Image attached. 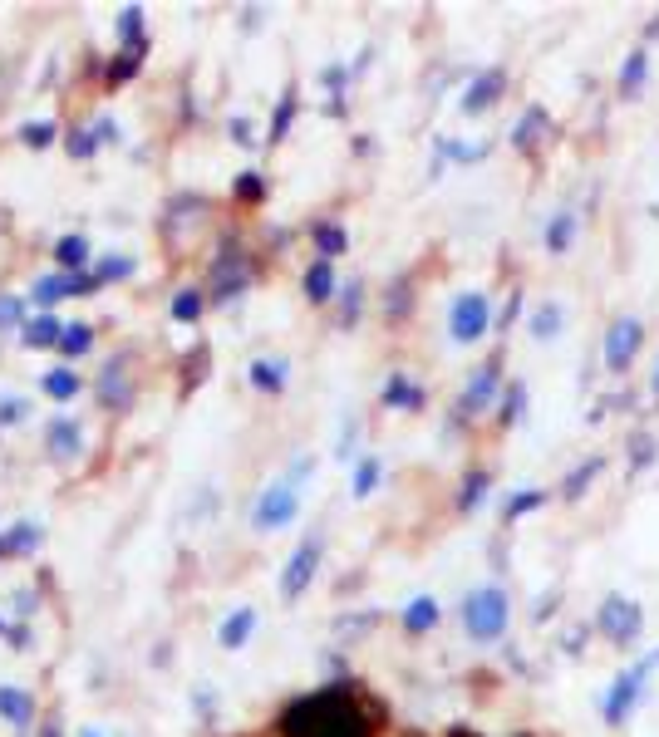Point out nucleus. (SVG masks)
Segmentation results:
<instances>
[{"label":"nucleus","instance_id":"obj_1","mask_svg":"<svg viewBox=\"0 0 659 737\" xmlns=\"http://www.w3.org/2000/svg\"><path fill=\"white\" fill-rule=\"evenodd\" d=\"M276 733L281 737H374V728H369V713L350 698V688L330 683L320 693L296 698L291 708H281Z\"/></svg>","mask_w":659,"mask_h":737},{"label":"nucleus","instance_id":"obj_2","mask_svg":"<svg viewBox=\"0 0 659 737\" xmlns=\"http://www.w3.org/2000/svg\"><path fill=\"white\" fill-rule=\"evenodd\" d=\"M251 281H256L251 256L241 251L237 236H222V246H217V256H212V266H207V300H212V305H232L237 295H246Z\"/></svg>","mask_w":659,"mask_h":737},{"label":"nucleus","instance_id":"obj_3","mask_svg":"<svg viewBox=\"0 0 659 737\" xmlns=\"http://www.w3.org/2000/svg\"><path fill=\"white\" fill-rule=\"evenodd\" d=\"M310 472V462H300L296 472H286L281 482H271L261 497H256V507H251V526L256 531H281V526H291L300 511V477Z\"/></svg>","mask_w":659,"mask_h":737},{"label":"nucleus","instance_id":"obj_4","mask_svg":"<svg viewBox=\"0 0 659 737\" xmlns=\"http://www.w3.org/2000/svg\"><path fill=\"white\" fill-rule=\"evenodd\" d=\"M128 364H133L128 349H119V354L104 359V369H99V379H94V403H99V408H109V413H128V408H133L138 389H133Z\"/></svg>","mask_w":659,"mask_h":737},{"label":"nucleus","instance_id":"obj_5","mask_svg":"<svg viewBox=\"0 0 659 737\" xmlns=\"http://www.w3.org/2000/svg\"><path fill=\"white\" fill-rule=\"evenodd\" d=\"M463 624H468V634H473L478 644H492V639L507 629V595H502L497 585L473 590L468 605H463Z\"/></svg>","mask_w":659,"mask_h":737},{"label":"nucleus","instance_id":"obj_6","mask_svg":"<svg viewBox=\"0 0 659 737\" xmlns=\"http://www.w3.org/2000/svg\"><path fill=\"white\" fill-rule=\"evenodd\" d=\"M320 556H325V536L310 531L296 546V556L286 561V570H281V595H286V600H300V595L310 590V580H315V570H320Z\"/></svg>","mask_w":659,"mask_h":737},{"label":"nucleus","instance_id":"obj_7","mask_svg":"<svg viewBox=\"0 0 659 737\" xmlns=\"http://www.w3.org/2000/svg\"><path fill=\"white\" fill-rule=\"evenodd\" d=\"M99 281H94V271H50V276H40V281L30 285V300L40 305V310H55L60 300H74V295H94Z\"/></svg>","mask_w":659,"mask_h":737},{"label":"nucleus","instance_id":"obj_8","mask_svg":"<svg viewBox=\"0 0 659 737\" xmlns=\"http://www.w3.org/2000/svg\"><path fill=\"white\" fill-rule=\"evenodd\" d=\"M45 448H50V457H60V462H74V457L84 453V423L69 418V413H55L45 423Z\"/></svg>","mask_w":659,"mask_h":737},{"label":"nucleus","instance_id":"obj_9","mask_svg":"<svg viewBox=\"0 0 659 737\" xmlns=\"http://www.w3.org/2000/svg\"><path fill=\"white\" fill-rule=\"evenodd\" d=\"M448 330H453V340L473 344L487 335V300L482 295H458V305H453V315H448Z\"/></svg>","mask_w":659,"mask_h":737},{"label":"nucleus","instance_id":"obj_10","mask_svg":"<svg viewBox=\"0 0 659 737\" xmlns=\"http://www.w3.org/2000/svg\"><path fill=\"white\" fill-rule=\"evenodd\" d=\"M64 330H69V325H64L55 310H40V315H30V320H25L20 344H25V349H60Z\"/></svg>","mask_w":659,"mask_h":737},{"label":"nucleus","instance_id":"obj_11","mask_svg":"<svg viewBox=\"0 0 659 737\" xmlns=\"http://www.w3.org/2000/svg\"><path fill=\"white\" fill-rule=\"evenodd\" d=\"M0 718H5L15 733H30V723H35V698H30V688L0 683Z\"/></svg>","mask_w":659,"mask_h":737},{"label":"nucleus","instance_id":"obj_12","mask_svg":"<svg viewBox=\"0 0 659 737\" xmlns=\"http://www.w3.org/2000/svg\"><path fill=\"white\" fill-rule=\"evenodd\" d=\"M246 379H251V389H261V394H281V389L291 384V364H286V359H251V364H246Z\"/></svg>","mask_w":659,"mask_h":737},{"label":"nucleus","instance_id":"obj_13","mask_svg":"<svg viewBox=\"0 0 659 737\" xmlns=\"http://www.w3.org/2000/svg\"><path fill=\"white\" fill-rule=\"evenodd\" d=\"M256 624H261V615H256L251 605H237L227 620L217 624V644H222V649H241V644L256 634Z\"/></svg>","mask_w":659,"mask_h":737},{"label":"nucleus","instance_id":"obj_14","mask_svg":"<svg viewBox=\"0 0 659 737\" xmlns=\"http://www.w3.org/2000/svg\"><path fill=\"white\" fill-rule=\"evenodd\" d=\"M635 349H640V325H635V320H620V325L610 330V340H605L610 369H625V364L635 359Z\"/></svg>","mask_w":659,"mask_h":737},{"label":"nucleus","instance_id":"obj_15","mask_svg":"<svg viewBox=\"0 0 659 737\" xmlns=\"http://www.w3.org/2000/svg\"><path fill=\"white\" fill-rule=\"evenodd\" d=\"M5 556H35L40 546H45V526L40 521H15V526H5Z\"/></svg>","mask_w":659,"mask_h":737},{"label":"nucleus","instance_id":"obj_16","mask_svg":"<svg viewBox=\"0 0 659 737\" xmlns=\"http://www.w3.org/2000/svg\"><path fill=\"white\" fill-rule=\"evenodd\" d=\"M335 261H315L310 271H305V300L310 305H330L335 300Z\"/></svg>","mask_w":659,"mask_h":737},{"label":"nucleus","instance_id":"obj_17","mask_svg":"<svg viewBox=\"0 0 659 737\" xmlns=\"http://www.w3.org/2000/svg\"><path fill=\"white\" fill-rule=\"evenodd\" d=\"M600 624H605L620 644H630V639L640 634V615H635V605H625V600H610L605 615H600Z\"/></svg>","mask_w":659,"mask_h":737},{"label":"nucleus","instance_id":"obj_18","mask_svg":"<svg viewBox=\"0 0 659 737\" xmlns=\"http://www.w3.org/2000/svg\"><path fill=\"white\" fill-rule=\"evenodd\" d=\"M40 389L55 398V403H69V398H79L84 384H79V374H74L69 364H55V369H45V374H40Z\"/></svg>","mask_w":659,"mask_h":737},{"label":"nucleus","instance_id":"obj_19","mask_svg":"<svg viewBox=\"0 0 659 737\" xmlns=\"http://www.w3.org/2000/svg\"><path fill=\"white\" fill-rule=\"evenodd\" d=\"M89 241L79 236V231H69V236H60L55 241V261H60V271H89Z\"/></svg>","mask_w":659,"mask_h":737},{"label":"nucleus","instance_id":"obj_20","mask_svg":"<svg viewBox=\"0 0 659 737\" xmlns=\"http://www.w3.org/2000/svg\"><path fill=\"white\" fill-rule=\"evenodd\" d=\"M645 669H650V664H640L635 674H625V679H620V688L610 693V703H605V718H610V723H620V718L630 713V703H635V693H640V679H645Z\"/></svg>","mask_w":659,"mask_h":737},{"label":"nucleus","instance_id":"obj_21","mask_svg":"<svg viewBox=\"0 0 659 737\" xmlns=\"http://www.w3.org/2000/svg\"><path fill=\"white\" fill-rule=\"evenodd\" d=\"M492 394H497V364H482L478 379H473L468 394H463V413H482V408L492 403Z\"/></svg>","mask_w":659,"mask_h":737},{"label":"nucleus","instance_id":"obj_22","mask_svg":"<svg viewBox=\"0 0 659 737\" xmlns=\"http://www.w3.org/2000/svg\"><path fill=\"white\" fill-rule=\"evenodd\" d=\"M99 148H104V138H99V128H89V123H79V128L64 133V153H69L74 163H89Z\"/></svg>","mask_w":659,"mask_h":737},{"label":"nucleus","instance_id":"obj_23","mask_svg":"<svg viewBox=\"0 0 659 737\" xmlns=\"http://www.w3.org/2000/svg\"><path fill=\"white\" fill-rule=\"evenodd\" d=\"M202 305H207V290L182 285L178 295H173V320H178V325H197V320H202Z\"/></svg>","mask_w":659,"mask_h":737},{"label":"nucleus","instance_id":"obj_24","mask_svg":"<svg viewBox=\"0 0 659 737\" xmlns=\"http://www.w3.org/2000/svg\"><path fill=\"white\" fill-rule=\"evenodd\" d=\"M143 55H148V45H138V50H119V55H114V64L104 69V79H109L114 89H119V84H128V79L143 69Z\"/></svg>","mask_w":659,"mask_h":737},{"label":"nucleus","instance_id":"obj_25","mask_svg":"<svg viewBox=\"0 0 659 737\" xmlns=\"http://www.w3.org/2000/svg\"><path fill=\"white\" fill-rule=\"evenodd\" d=\"M55 138H64L55 118H30V123H20V143H25V148H50Z\"/></svg>","mask_w":659,"mask_h":737},{"label":"nucleus","instance_id":"obj_26","mask_svg":"<svg viewBox=\"0 0 659 737\" xmlns=\"http://www.w3.org/2000/svg\"><path fill=\"white\" fill-rule=\"evenodd\" d=\"M384 403H389V408H423V389H414L404 374H394V379L384 384Z\"/></svg>","mask_w":659,"mask_h":737},{"label":"nucleus","instance_id":"obj_27","mask_svg":"<svg viewBox=\"0 0 659 737\" xmlns=\"http://www.w3.org/2000/svg\"><path fill=\"white\" fill-rule=\"evenodd\" d=\"M497 94H502V74H482L478 84L468 89V99H463V109H468V114H482V109H487V104H492Z\"/></svg>","mask_w":659,"mask_h":737},{"label":"nucleus","instance_id":"obj_28","mask_svg":"<svg viewBox=\"0 0 659 737\" xmlns=\"http://www.w3.org/2000/svg\"><path fill=\"white\" fill-rule=\"evenodd\" d=\"M89 349H94V325H84V320H74V325L64 330L60 354H64V359H79V354H89Z\"/></svg>","mask_w":659,"mask_h":737},{"label":"nucleus","instance_id":"obj_29","mask_svg":"<svg viewBox=\"0 0 659 737\" xmlns=\"http://www.w3.org/2000/svg\"><path fill=\"white\" fill-rule=\"evenodd\" d=\"M119 40H123V50H138L143 45V5H123L119 10Z\"/></svg>","mask_w":659,"mask_h":737},{"label":"nucleus","instance_id":"obj_30","mask_svg":"<svg viewBox=\"0 0 659 737\" xmlns=\"http://www.w3.org/2000/svg\"><path fill=\"white\" fill-rule=\"evenodd\" d=\"M433 624H438V605H433L428 595H419V600L404 610V629H409V634H423V629H433Z\"/></svg>","mask_w":659,"mask_h":737},{"label":"nucleus","instance_id":"obj_31","mask_svg":"<svg viewBox=\"0 0 659 737\" xmlns=\"http://www.w3.org/2000/svg\"><path fill=\"white\" fill-rule=\"evenodd\" d=\"M315 236V251H320V261H335L340 251H345V231L335 227V222H320V227L310 231Z\"/></svg>","mask_w":659,"mask_h":737},{"label":"nucleus","instance_id":"obj_32","mask_svg":"<svg viewBox=\"0 0 659 737\" xmlns=\"http://www.w3.org/2000/svg\"><path fill=\"white\" fill-rule=\"evenodd\" d=\"M296 89H291V94H286V99H281V104H276V118H271V133H266V143H281V138H286V133H291V123H296Z\"/></svg>","mask_w":659,"mask_h":737},{"label":"nucleus","instance_id":"obj_33","mask_svg":"<svg viewBox=\"0 0 659 737\" xmlns=\"http://www.w3.org/2000/svg\"><path fill=\"white\" fill-rule=\"evenodd\" d=\"M128 276H133V256H119V251H114V256H104V261L94 266V281H99V285L128 281Z\"/></svg>","mask_w":659,"mask_h":737},{"label":"nucleus","instance_id":"obj_34","mask_svg":"<svg viewBox=\"0 0 659 737\" xmlns=\"http://www.w3.org/2000/svg\"><path fill=\"white\" fill-rule=\"evenodd\" d=\"M30 418V398L25 394H0V428H15Z\"/></svg>","mask_w":659,"mask_h":737},{"label":"nucleus","instance_id":"obj_35","mask_svg":"<svg viewBox=\"0 0 659 737\" xmlns=\"http://www.w3.org/2000/svg\"><path fill=\"white\" fill-rule=\"evenodd\" d=\"M25 320H30L25 315V300L20 295H0V335L5 330H25Z\"/></svg>","mask_w":659,"mask_h":737},{"label":"nucleus","instance_id":"obj_36","mask_svg":"<svg viewBox=\"0 0 659 737\" xmlns=\"http://www.w3.org/2000/svg\"><path fill=\"white\" fill-rule=\"evenodd\" d=\"M374 487H379V457H364L355 467V497H369Z\"/></svg>","mask_w":659,"mask_h":737},{"label":"nucleus","instance_id":"obj_37","mask_svg":"<svg viewBox=\"0 0 659 737\" xmlns=\"http://www.w3.org/2000/svg\"><path fill=\"white\" fill-rule=\"evenodd\" d=\"M35 605H40V590H35V585H20V590L10 595V610H15V620H30V615H35Z\"/></svg>","mask_w":659,"mask_h":737},{"label":"nucleus","instance_id":"obj_38","mask_svg":"<svg viewBox=\"0 0 659 737\" xmlns=\"http://www.w3.org/2000/svg\"><path fill=\"white\" fill-rule=\"evenodd\" d=\"M237 197L241 202H261V197H266V182H261V172L256 168H246L237 177Z\"/></svg>","mask_w":659,"mask_h":737},{"label":"nucleus","instance_id":"obj_39","mask_svg":"<svg viewBox=\"0 0 659 737\" xmlns=\"http://www.w3.org/2000/svg\"><path fill=\"white\" fill-rule=\"evenodd\" d=\"M556 325H561V310H556V305H541L537 315H532V335H541V340H551Z\"/></svg>","mask_w":659,"mask_h":737},{"label":"nucleus","instance_id":"obj_40","mask_svg":"<svg viewBox=\"0 0 659 737\" xmlns=\"http://www.w3.org/2000/svg\"><path fill=\"white\" fill-rule=\"evenodd\" d=\"M482 492H487V477H482V472H473V477L463 482V497H458V507H463V511H473V507L482 502Z\"/></svg>","mask_w":659,"mask_h":737},{"label":"nucleus","instance_id":"obj_41","mask_svg":"<svg viewBox=\"0 0 659 737\" xmlns=\"http://www.w3.org/2000/svg\"><path fill=\"white\" fill-rule=\"evenodd\" d=\"M5 639H10V649H15V654H25V649L35 644V634H30V624H25V620H20V624H5Z\"/></svg>","mask_w":659,"mask_h":737},{"label":"nucleus","instance_id":"obj_42","mask_svg":"<svg viewBox=\"0 0 659 737\" xmlns=\"http://www.w3.org/2000/svg\"><path fill=\"white\" fill-rule=\"evenodd\" d=\"M571 222H576V217H566V212L551 222V236H546V241H551V251H566V241H571Z\"/></svg>","mask_w":659,"mask_h":737},{"label":"nucleus","instance_id":"obj_43","mask_svg":"<svg viewBox=\"0 0 659 737\" xmlns=\"http://www.w3.org/2000/svg\"><path fill=\"white\" fill-rule=\"evenodd\" d=\"M227 133H232V143H241V148H251V143H256V128H251L246 118H232V123H227Z\"/></svg>","mask_w":659,"mask_h":737},{"label":"nucleus","instance_id":"obj_44","mask_svg":"<svg viewBox=\"0 0 659 737\" xmlns=\"http://www.w3.org/2000/svg\"><path fill=\"white\" fill-rule=\"evenodd\" d=\"M355 315H360V281L345 285V315H340V320H345V325H355Z\"/></svg>","mask_w":659,"mask_h":737},{"label":"nucleus","instance_id":"obj_45","mask_svg":"<svg viewBox=\"0 0 659 737\" xmlns=\"http://www.w3.org/2000/svg\"><path fill=\"white\" fill-rule=\"evenodd\" d=\"M517 418H522V389H512L502 403V423H517Z\"/></svg>","mask_w":659,"mask_h":737},{"label":"nucleus","instance_id":"obj_46","mask_svg":"<svg viewBox=\"0 0 659 737\" xmlns=\"http://www.w3.org/2000/svg\"><path fill=\"white\" fill-rule=\"evenodd\" d=\"M640 74H645V59L635 55L630 64H625V94H635V84H640Z\"/></svg>","mask_w":659,"mask_h":737},{"label":"nucleus","instance_id":"obj_47","mask_svg":"<svg viewBox=\"0 0 659 737\" xmlns=\"http://www.w3.org/2000/svg\"><path fill=\"white\" fill-rule=\"evenodd\" d=\"M532 128H541V114H527V118H522V128H517V143H522V148L532 143Z\"/></svg>","mask_w":659,"mask_h":737},{"label":"nucleus","instance_id":"obj_48","mask_svg":"<svg viewBox=\"0 0 659 737\" xmlns=\"http://www.w3.org/2000/svg\"><path fill=\"white\" fill-rule=\"evenodd\" d=\"M541 502V492H527V497H517L512 507H507V516H522V511H532Z\"/></svg>","mask_w":659,"mask_h":737},{"label":"nucleus","instance_id":"obj_49","mask_svg":"<svg viewBox=\"0 0 659 737\" xmlns=\"http://www.w3.org/2000/svg\"><path fill=\"white\" fill-rule=\"evenodd\" d=\"M320 84H325V89H340V84H345V69H325Z\"/></svg>","mask_w":659,"mask_h":737},{"label":"nucleus","instance_id":"obj_50","mask_svg":"<svg viewBox=\"0 0 659 737\" xmlns=\"http://www.w3.org/2000/svg\"><path fill=\"white\" fill-rule=\"evenodd\" d=\"M40 737H60V728H55V723H45V733Z\"/></svg>","mask_w":659,"mask_h":737},{"label":"nucleus","instance_id":"obj_51","mask_svg":"<svg viewBox=\"0 0 659 737\" xmlns=\"http://www.w3.org/2000/svg\"><path fill=\"white\" fill-rule=\"evenodd\" d=\"M79 737H104V733H99V728H84V733H79Z\"/></svg>","mask_w":659,"mask_h":737},{"label":"nucleus","instance_id":"obj_52","mask_svg":"<svg viewBox=\"0 0 659 737\" xmlns=\"http://www.w3.org/2000/svg\"><path fill=\"white\" fill-rule=\"evenodd\" d=\"M0 556H5V541H0Z\"/></svg>","mask_w":659,"mask_h":737},{"label":"nucleus","instance_id":"obj_53","mask_svg":"<svg viewBox=\"0 0 659 737\" xmlns=\"http://www.w3.org/2000/svg\"><path fill=\"white\" fill-rule=\"evenodd\" d=\"M0 634H5V620H0Z\"/></svg>","mask_w":659,"mask_h":737}]
</instances>
